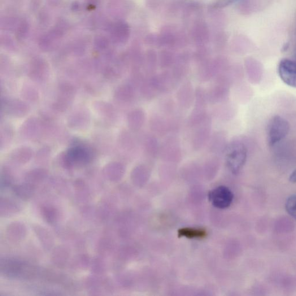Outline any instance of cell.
I'll list each match as a JSON object with an SVG mask.
<instances>
[{
    "label": "cell",
    "instance_id": "1",
    "mask_svg": "<svg viewBox=\"0 0 296 296\" xmlns=\"http://www.w3.org/2000/svg\"><path fill=\"white\" fill-rule=\"evenodd\" d=\"M246 147L242 143H233L228 147L226 164L232 173L236 174L241 170L246 162Z\"/></svg>",
    "mask_w": 296,
    "mask_h": 296
},
{
    "label": "cell",
    "instance_id": "2",
    "mask_svg": "<svg viewBox=\"0 0 296 296\" xmlns=\"http://www.w3.org/2000/svg\"><path fill=\"white\" fill-rule=\"evenodd\" d=\"M288 121L280 116H275L269 121L267 128L269 145L273 146L284 139L289 132Z\"/></svg>",
    "mask_w": 296,
    "mask_h": 296
},
{
    "label": "cell",
    "instance_id": "3",
    "mask_svg": "<svg viewBox=\"0 0 296 296\" xmlns=\"http://www.w3.org/2000/svg\"><path fill=\"white\" fill-rule=\"evenodd\" d=\"M207 99L204 91L198 88L195 93L194 107L189 117V124L191 126H198L206 119Z\"/></svg>",
    "mask_w": 296,
    "mask_h": 296
},
{
    "label": "cell",
    "instance_id": "4",
    "mask_svg": "<svg viewBox=\"0 0 296 296\" xmlns=\"http://www.w3.org/2000/svg\"><path fill=\"white\" fill-rule=\"evenodd\" d=\"M233 194L227 187H217L209 193L208 199L213 206L219 209L227 208L232 204Z\"/></svg>",
    "mask_w": 296,
    "mask_h": 296
},
{
    "label": "cell",
    "instance_id": "5",
    "mask_svg": "<svg viewBox=\"0 0 296 296\" xmlns=\"http://www.w3.org/2000/svg\"><path fill=\"white\" fill-rule=\"evenodd\" d=\"M278 71L281 80L286 85L296 88V61L282 60L278 65Z\"/></svg>",
    "mask_w": 296,
    "mask_h": 296
},
{
    "label": "cell",
    "instance_id": "6",
    "mask_svg": "<svg viewBox=\"0 0 296 296\" xmlns=\"http://www.w3.org/2000/svg\"><path fill=\"white\" fill-rule=\"evenodd\" d=\"M24 262L11 258H2L0 272L2 275L10 278H20Z\"/></svg>",
    "mask_w": 296,
    "mask_h": 296
},
{
    "label": "cell",
    "instance_id": "7",
    "mask_svg": "<svg viewBox=\"0 0 296 296\" xmlns=\"http://www.w3.org/2000/svg\"><path fill=\"white\" fill-rule=\"evenodd\" d=\"M3 108L7 114L16 117L27 115L30 108L28 104L20 100H6L3 103Z\"/></svg>",
    "mask_w": 296,
    "mask_h": 296
},
{
    "label": "cell",
    "instance_id": "8",
    "mask_svg": "<svg viewBox=\"0 0 296 296\" xmlns=\"http://www.w3.org/2000/svg\"><path fill=\"white\" fill-rule=\"evenodd\" d=\"M26 226L20 221H12L6 229V236L8 240L12 243H19L24 240L27 236Z\"/></svg>",
    "mask_w": 296,
    "mask_h": 296
},
{
    "label": "cell",
    "instance_id": "9",
    "mask_svg": "<svg viewBox=\"0 0 296 296\" xmlns=\"http://www.w3.org/2000/svg\"><path fill=\"white\" fill-rule=\"evenodd\" d=\"M198 126L199 128L195 132L192 140V145L195 150L201 149L206 144L211 131V123L208 117Z\"/></svg>",
    "mask_w": 296,
    "mask_h": 296
},
{
    "label": "cell",
    "instance_id": "10",
    "mask_svg": "<svg viewBox=\"0 0 296 296\" xmlns=\"http://www.w3.org/2000/svg\"><path fill=\"white\" fill-rule=\"evenodd\" d=\"M226 81V78L221 74L217 77L215 84L212 87L207 95L208 100L211 103L214 104L224 101L228 93Z\"/></svg>",
    "mask_w": 296,
    "mask_h": 296
},
{
    "label": "cell",
    "instance_id": "11",
    "mask_svg": "<svg viewBox=\"0 0 296 296\" xmlns=\"http://www.w3.org/2000/svg\"><path fill=\"white\" fill-rule=\"evenodd\" d=\"M67 154L73 165L88 164L93 158L89 148L81 145L71 147Z\"/></svg>",
    "mask_w": 296,
    "mask_h": 296
},
{
    "label": "cell",
    "instance_id": "12",
    "mask_svg": "<svg viewBox=\"0 0 296 296\" xmlns=\"http://www.w3.org/2000/svg\"><path fill=\"white\" fill-rule=\"evenodd\" d=\"M90 121L89 112L85 110H78L72 113L68 119V125L70 128L84 130L88 127Z\"/></svg>",
    "mask_w": 296,
    "mask_h": 296
},
{
    "label": "cell",
    "instance_id": "13",
    "mask_svg": "<svg viewBox=\"0 0 296 296\" xmlns=\"http://www.w3.org/2000/svg\"><path fill=\"white\" fill-rule=\"evenodd\" d=\"M32 229L43 249L50 251L55 245L53 235L48 230L38 224L32 225Z\"/></svg>",
    "mask_w": 296,
    "mask_h": 296
},
{
    "label": "cell",
    "instance_id": "14",
    "mask_svg": "<svg viewBox=\"0 0 296 296\" xmlns=\"http://www.w3.org/2000/svg\"><path fill=\"white\" fill-rule=\"evenodd\" d=\"M69 256L70 253L68 248L63 245H59L52 251L51 261L56 267L64 268L68 263Z\"/></svg>",
    "mask_w": 296,
    "mask_h": 296
},
{
    "label": "cell",
    "instance_id": "15",
    "mask_svg": "<svg viewBox=\"0 0 296 296\" xmlns=\"http://www.w3.org/2000/svg\"><path fill=\"white\" fill-rule=\"evenodd\" d=\"M157 88L159 92L166 93L171 90L178 82L173 74L164 72L153 76Z\"/></svg>",
    "mask_w": 296,
    "mask_h": 296
},
{
    "label": "cell",
    "instance_id": "16",
    "mask_svg": "<svg viewBox=\"0 0 296 296\" xmlns=\"http://www.w3.org/2000/svg\"><path fill=\"white\" fill-rule=\"evenodd\" d=\"M194 94L193 86L191 83H185L181 87L177 93V100L180 106L184 108H190L195 98Z\"/></svg>",
    "mask_w": 296,
    "mask_h": 296
},
{
    "label": "cell",
    "instance_id": "17",
    "mask_svg": "<svg viewBox=\"0 0 296 296\" xmlns=\"http://www.w3.org/2000/svg\"><path fill=\"white\" fill-rule=\"evenodd\" d=\"M181 151L178 141L176 139L170 138L164 142L162 147H160L159 153L168 158H178L181 155Z\"/></svg>",
    "mask_w": 296,
    "mask_h": 296
},
{
    "label": "cell",
    "instance_id": "18",
    "mask_svg": "<svg viewBox=\"0 0 296 296\" xmlns=\"http://www.w3.org/2000/svg\"><path fill=\"white\" fill-rule=\"evenodd\" d=\"M124 167L118 162H111L107 164L103 169V174L106 179L111 182L119 181L123 176Z\"/></svg>",
    "mask_w": 296,
    "mask_h": 296
},
{
    "label": "cell",
    "instance_id": "19",
    "mask_svg": "<svg viewBox=\"0 0 296 296\" xmlns=\"http://www.w3.org/2000/svg\"><path fill=\"white\" fill-rule=\"evenodd\" d=\"M33 152L31 148L21 146L13 150L10 154V158L16 163L24 164L32 158Z\"/></svg>",
    "mask_w": 296,
    "mask_h": 296
},
{
    "label": "cell",
    "instance_id": "20",
    "mask_svg": "<svg viewBox=\"0 0 296 296\" xmlns=\"http://www.w3.org/2000/svg\"><path fill=\"white\" fill-rule=\"evenodd\" d=\"M20 211V207L10 199L2 198L0 201V215L3 217L14 216Z\"/></svg>",
    "mask_w": 296,
    "mask_h": 296
},
{
    "label": "cell",
    "instance_id": "21",
    "mask_svg": "<svg viewBox=\"0 0 296 296\" xmlns=\"http://www.w3.org/2000/svg\"><path fill=\"white\" fill-rule=\"evenodd\" d=\"M48 171L45 168H38L32 169L26 173L25 182L35 186L41 184L48 176Z\"/></svg>",
    "mask_w": 296,
    "mask_h": 296
},
{
    "label": "cell",
    "instance_id": "22",
    "mask_svg": "<svg viewBox=\"0 0 296 296\" xmlns=\"http://www.w3.org/2000/svg\"><path fill=\"white\" fill-rule=\"evenodd\" d=\"M145 113L141 109H136L129 112L128 116L129 127L133 131H138L145 122Z\"/></svg>",
    "mask_w": 296,
    "mask_h": 296
},
{
    "label": "cell",
    "instance_id": "23",
    "mask_svg": "<svg viewBox=\"0 0 296 296\" xmlns=\"http://www.w3.org/2000/svg\"><path fill=\"white\" fill-rule=\"evenodd\" d=\"M36 186L28 184L27 182L12 186L13 192L16 196L24 201L31 199L36 191Z\"/></svg>",
    "mask_w": 296,
    "mask_h": 296
},
{
    "label": "cell",
    "instance_id": "24",
    "mask_svg": "<svg viewBox=\"0 0 296 296\" xmlns=\"http://www.w3.org/2000/svg\"><path fill=\"white\" fill-rule=\"evenodd\" d=\"M115 97L119 101L128 103L132 101L135 95L134 86L124 84L117 87L115 91Z\"/></svg>",
    "mask_w": 296,
    "mask_h": 296
},
{
    "label": "cell",
    "instance_id": "25",
    "mask_svg": "<svg viewBox=\"0 0 296 296\" xmlns=\"http://www.w3.org/2000/svg\"><path fill=\"white\" fill-rule=\"evenodd\" d=\"M39 122L36 118H29L25 121L20 128L21 136L26 138H33L38 132Z\"/></svg>",
    "mask_w": 296,
    "mask_h": 296
},
{
    "label": "cell",
    "instance_id": "26",
    "mask_svg": "<svg viewBox=\"0 0 296 296\" xmlns=\"http://www.w3.org/2000/svg\"><path fill=\"white\" fill-rule=\"evenodd\" d=\"M141 93L146 99L153 98L159 92L157 88L153 76L143 80L140 86Z\"/></svg>",
    "mask_w": 296,
    "mask_h": 296
},
{
    "label": "cell",
    "instance_id": "27",
    "mask_svg": "<svg viewBox=\"0 0 296 296\" xmlns=\"http://www.w3.org/2000/svg\"><path fill=\"white\" fill-rule=\"evenodd\" d=\"M40 213L42 219L50 225L55 224L59 219V212L58 209L50 204L42 206L40 208Z\"/></svg>",
    "mask_w": 296,
    "mask_h": 296
},
{
    "label": "cell",
    "instance_id": "28",
    "mask_svg": "<svg viewBox=\"0 0 296 296\" xmlns=\"http://www.w3.org/2000/svg\"><path fill=\"white\" fill-rule=\"evenodd\" d=\"M178 236L189 239H203L207 236V231L200 228H184L178 232Z\"/></svg>",
    "mask_w": 296,
    "mask_h": 296
},
{
    "label": "cell",
    "instance_id": "29",
    "mask_svg": "<svg viewBox=\"0 0 296 296\" xmlns=\"http://www.w3.org/2000/svg\"><path fill=\"white\" fill-rule=\"evenodd\" d=\"M94 110L100 116L107 119H111L115 116L114 107L105 102L98 101L94 103Z\"/></svg>",
    "mask_w": 296,
    "mask_h": 296
},
{
    "label": "cell",
    "instance_id": "30",
    "mask_svg": "<svg viewBox=\"0 0 296 296\" xmlns=\"http://www.w3.org/2000/svg\"><path fill=\"white\" fill-rule=\"evenodd\" d=\"M91 261L88 255H78L71 261V267L73 270H85L90 266Z\"/></svg>",
    "mask_w": 296,
    "mask_h": 296
},
{
    "label": "cell",
    "instance_id": "31",
    "mask_svg": "<svg viewBox=\"0 0 296 296\" xmlns=\"http://www.w3.org/2000/svg\"><path fill=\"white\" fill-rule=\"evenodd\" d=\"M150 126L152 130L159 134L166 133L169 128L168 121L161 116L153 117L151 121Z\"/></svg>",
    "mask_w": 296,
    "mask_h": 296
},
{
    "label": "cell",
    "instance_id": "32",
    "mask_svg": "<svg viewBox=\"0 0 296 296\" xmlns=\"http://www.w3.org/2000/svg\"><path fill=\"white\" fill-rule=\"evenodd\" d=\"M144 148L146 153L155 156L159 153L160 147L157 139L153 136L147 137L144 141Z\"/></svg>",
    "mask_w": 296,
    "mask_h": 296
},
{
    "label": "cell",
    "instance_id": "33",
    "mask_svg": "<svg viewBox=\"0 0 296 296\" xmlns=\"http://www.w3.org/2000/svg\"><path fill=\"white\" fill-rule=\"evenodd\" d=\"M74 188L78 199H85L89 198V191L86 182L82 180L78 179L74 182Z\"/></svg>",
    "mask_w": 296,
    "mask_h": 296
},
{
    "label": "cell",
    "instance_id": "34",
    "mask_svg": "<svg viewBox=\"0 0 296 296\" xmlns=\"http://www.w3.org/2000/svg\"><path fill=\"white\" fill-rule=\"evenodd\" d=\"M90 267L91 272L97 275L104 274L106 269L105 261L101 257H95L91 260Z\"/></svg>",
    "mask_w": 296,
    "mask_h": 296
},
{
    "label": "cell",
    "instance_id": "35",
    "mask_svg": "<svg viewBox=\"0 0 296 296\" xmlns=\"http://www.w3.org/2000/svg\"><path fill=\"white\" fill-rule=\"evenodd\" d=\"M225 140L221 133H217L213 138L210 143L211 151L214 153H220L224 150Z\"/></svg>",
    "mask_w": 296,
    "mask_h": 296
},
{
    "label": "cell",
    "instance_id": "36",
    "mask_svg": "<svg viewBox=\"0 0 296 296\" xmlns=\"http://www.w3.org/2000/svg\"><path fill=\"white\" fill-rule=\"evenodd\" d=\"M14 133H13L12 129L8 125H4L2 128L1 131V146L3 147H6L10 144L11 142Z\"/></svg>",
    "mask_w": 296,
    "mask_h": 296
},
{
    "label": "cell",
    "instance_id": "37",
    "mask_svg": "<svg viewBox=\"0 0 296 296\" xmlns=\"http://www.w3.org/2000/svg\"><path fill=\"white\" fill-rule=\"evenodd\" d=\"M21 92H22L23 97L29 102H36L38 99V91L31 85L24 86L22 90H21Z\"/></svg>",
    "mask_w": 296,
    "mask_h": 296
},
{
    "label": "cell",
    "instance_id": "38",
    "mask_svg": "<svg viewBox=\"0 0 296 296\" xmlns=\"http://www.w3.org/2000/svg\"><path fill=\"white\" fill-rule=\"evenodd\" d=\"M112 242L108 237H104L100 239L98 243V252L101 255L109 254L112 248Z\"/></svg>",
    "mask_w": 296,
    "mask_h": 296
},
{
    "label": "cell",
    "instance_id": "39",
    "mask_svg": "<svg viewBox=\"0 0 296 296\" xmlns=\"http://www.w3.org/2000/svg\"><path fill=\"white\" fill-rule=\"evenodd\" d=\"M286 209L288 214L296 219V194L291 195L287 199Z\"/></svg>",
    "mask_w": 296,
    "mask_h": 296
},
{
    "label": "cell",
    "instance_id": "40",
    "mask_svg": "<svg viewBox=\"0 0 296 296\" xmlns=\"http://www.w3.org/2000/svg\"><path fill=\"white\" fill-rule=\"evenodd\" d=\"M13 178L12 174L9 169L4 168L2 171L1 182L2 186L4 187L11 186L12 185Z\"/></svg>",
    "mask_w": 296,
    "mask_h": 296
},
{
    "label": "cell",
    "instance_id": "41",
    "mask_svg": "<svg viewBox=\"0 0 296 296\" xmlns=\"http://www.w3.org/2000/svg\"><path fill=\"white\" fill-rule=\"evenodd\" d=\"M289 180L291 182L296 183V170L291 173Z\"/></svg>",
    "mask_w": 296,
    "mask_h": 296
}]
</instances>
